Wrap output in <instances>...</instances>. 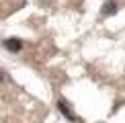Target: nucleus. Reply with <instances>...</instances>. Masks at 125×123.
<instances>
[{
    "label": "nucleus",
    "instance_id": "nucleus-2",
    "mask_svg": "<svg viewBox=\"0 0 125 123\" xmlns=\"http://www.w3.org/2000/svg\"><path fill=\"white\" fill-rule=\"evenodd\" d=\"M4 47H6L8 51H12V53H17V51L23 49V41L17 39V37H10V39L4 41Z\"/></svg>",
    "mask_w": 125,
    "mask_h": 123
},
{
    "label": "nucleus",
    "instance_id": "nucleus-3",
    "mask_svg": "<svg viewBox=\"0 0 125 123\" xmlns=\"http://www.w3.org/2000/svg\"><path fill=\"white\" fill-rule=\"evenodd\" d=\"M117 2L115 0H107L105 4H103V14H105V17H113V14L117 12Z\"/></svg>",
    "mask_w": 125,
    "mask_h": 123
},
{
    "label": "nucleus",
    "instance_id": "nucleus-1",
    "mask_svg": "<svg viewBox=\"0 0 125 123\" xmlns=\"http://www.w3.org/2000/svg\"><path fill=\"white\" fill-rule=\"evenodd\" d=\"M58 109L62 111V115H64V117H68L70 121H76V119H78V117L74 115V111L70 109V105H68L64 99H60V101H58Z\"/></svg>",
    "mask_w": 125,
    "mask_h": 123
}]
</instances>
